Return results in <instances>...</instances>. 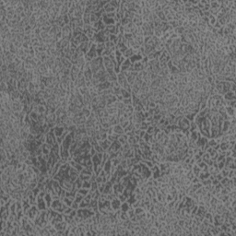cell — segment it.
<instances>
[{
    "instance_id": "obj_28",
    "label": "cell",
    "mask_w": 236,
    "mask_h": 236,
    "mask_svg": "<svg viewBox=\"0 0 236 236\" xmlns=\"http://www.w3.org/2000/svg\"><path fill=\"white\" fill-rule=\"evenodd\" d=\"M104 49H105L104 44H96V52H97V55H98V56L102 57Z\"/></svg>"
},
{
    "instance_id": "obj_53",
    "label": "cell",
    "mask_w": 236,
    "mask_h": 236,
    "mask_svg": "<svg viewBox=\"0 0 236 236\" xmlns=\"http://www.w3.org/2000/svg\"><path fill=\"white\" fill-rule=\"evenodd\" d=\"M92 147L94 148V149H95V150H96V152H97V153H103V152H104L103 149H102V147H101V146L99 145V143H97L96 145L92 146Z\"/></svg>"
},
{
    "instance_id": "obj_4",
    "label": "cell",
    "mask_w": 236,
    "mask_h": 236,
    "mask_svg": "<svg viewBox=\"0 0 236 236\" xmlns=\"http://www.w3.org/2000/svg\"><path fill=\"white\" fill-rule=\"evenodd\" d=\"M190 123H191V122L189 121L188 119H187L186 117H185V116H182L181 118L178 120V122H177V124H176V125H177V127H179L180 129H181L182 132H183V134H185L187 131H189Z\"/></svg>"
},
{
    "instance_id": "obj_21",
    "label": "cell",
    "mask_w": 236,
    "mask_h": 236,
    "mask_svg": "<svg viewBox=\"0 0 236 236\" xmlns=\"http://www.w3.org/2000/svg\"><path fill=\"white\" fill-rule=\"evenodd\" d=\"M143 139L145 140V142H146V143H147L149 146H151L153 143H155V142H156V138H155V137L153 136V135L147 134V133H146L145 136H144Z\"/></svg>"
},
{
    "instance_id": "obj_25",
    "label": "cell",
    "mask_w": 236,
    "mask_h": 236,
    "mask_svg": "<svg viewBox=\"0 0 236 236\" xmlns=\"http://www.w3.org/2000/svg\"><path fill=\"white\" fill-rule=\"evenodd\" d=\"M42 149H43V155L44 156H49L50 153H51L52 146L47 143H44L42 145Z\"/></svg>"
},
{
    "instance_id": "obj_30",
    "label": "cell",
    "mask_w": 236,
    "mask_h": 236,
    "mask_svg": "<svg viewBox=\"0 0 236 236\" xmlns=\"http://www.w3.org/2000/svg\"><path fill=\"white\" fill-rule=\"evenodd\" d=\"M70 164V166L71 167H73V168H75V169H77V171H80V172H81L82 170H83V168L84 167L83 166H81V165L80 164V163H77V161H74V160H72L71 161H70V162H68Z\"/></svg>"
},
{
    "instance_id": "obj_39",
    "label": "cell",
    "mask_w": 236,
    "mask_h": 236,
    "mask_svg": "<svg viewBox=\"0 0 236 236\" xmlns=\"http://www.w3.org/2000/svg\"><path fill=\"white\" fill-rule=\"evenodd\" d=\"M121 95L123 96L124 99H129V98L132 97V93L129 92V91H125V90H124V89L121 90Z\"/></svg>"
},
{
    "instance_id": "obj_42",
    "label": "cell",
    "mask_w": 236,
    "mask_h": 236,
    "mask_svg": "<svg viewBox=\"0 0 236 236\" xmlns=\"http://www.w3.org/2000/svg\"><path fill=\"white\" fill-rule=\"evenodd\" d=\"M216 22H217V19H216L215 16L213 15H210L209 17H208V24L211 25V26L214 27V25L216 24Z\"/></svg>"
},
{
    "instance_id": "obj_52",
    "label": "cell",
    "mask_w": 236,
    "mask_h": 236,
    "mask_svg": "<svg viewBox=\"0 0 236 236\" xmlns=\"http://www.w3.org/2000/svg\"><path fill=\"white\" fill-rule=\"evenodd\" d=\"M115 106L118 110H123L124 107H125V104L123 103V102H119V101H116L115 102Z\"/></svg>"
},
{
    "instance_id": "obj_1",
    "label": "cell",
    "mask_w": 236,
    "mask_h": 236,
    "mask_svg": "<svg viewBox=\"0 0 236 236\" xmlns=\"http://www.w3.org/2000/svg\"><path fill=\"white\" fill-rule=\"evenodd\" d=\"M98 211L103 215H110L114 213L111 207V201L107 200L102 196H100V198L98 199Z\"/></svg>"
},
{
    "instance_id": "obj_6",
    "label": "cell",
    "mask_w": 236,
    "mask_h": 236,
    "mask_svg": "<svg viewBox=\"0 0 236 236\" xmlns=\"http://www.w3.org/2000/svg\"><path fill=\"white\" fill-rule=\"evenodd\" d=\"M40 212H41V210L38 208V207L36 206V205H32V206H30V208H29L28 211L26 212L25 216H27V217H28L30 219H32V221H35V219H37V217L39 216Z\"/></svg>"
},
{
    "instance_id": "obj_9",
    "label": "cell",
    "mask_w": 236,
    "mask_h": 236,
    "mask_svg": "<svg viewBox=\"0 0 236 236\" xmlns=\"http://www.w3.org/2000/svg\"><path fill=\"white\" fill-rule=\"evenodd\" d=\"M61 32H62V35H63V38L64 39H66V40H69L70 42H71L72 40V28L70 27V25H66V26L64 27V28H62V30H61Z\"/></svg>"
},
{
    "instance_id": "obj_56",
    "label": "cell",
    "mask_w": 236,
    "mask_h": 236,
    "mask_svg": "<svg viewBox=\"0 0 236 236\" xmlns=\"http://www.w3.org/2000/svg\"><path fill=\"white\" fill-rule=\"evenodd\" d=\"M201 183H202L203 186H206V185H211V180H210L209 178H208V179L201 181Z\"/></svg>"
},
{
    "instance_id": "obj_45",
    "label": "cell",
    "mask_w": 236,
    "mask_h": 236,
    "mask_svg": "<svg viewBox=\"0 0 236 236\" xmlns=\"http://www.w3.org/2000/svg\"><path fill=\"white\" fill-rule=\"evenodd\" d=\"M77 192L78 193V194L81 195L82 196H86L90 193V190H88V189H85V188H82V187H81V188L78 189Z\"/></svg>"
},
{
    "instance_id": "obj_32",
    "label": "cell",
    "mask_w": 236,
    "mask_h": 236,
    "mask_svg": "<svg viewBox=\"0 0 236 236\" xmlns=\"http://www.w3.org/2000/svg\"><path fill=\"white\" fill-rule=\"evenodd\" d=\"M82 183H83V181H82L81 179H80V177L77 178V180H76L75 182H74V190L75 191H77L78 189L81 188L82 186Z\"/></svg>"
},
{
    "instance_id": "obj_15",
    "label": "cell",
    "mask_w": 236,
    "mask_h": 236,
    "mask_svg": "<svg viewBox=\"0 0 236 236\" xmlns=\"http://www.w3.org/2000/svg\"><path fill=\"white\" fill-rule=\"evenodd\" d=\"M80 71H81V70H80V67H77V66H75V65L72 66L71 69H70V77H71V80L73 82L76 80V78L77 77V76H78V74H80Z\"/></svg>"
},
{
    "instance_id": "obj_10",
    "label": "cell",
    "mask_w": 236,
    "mask_h": 236,
    "mask_svg": "<svg viewBox=\"0 0 236 236\" xmlns=\"http://www.w3.org/2000/svg\"><path fill=\"white\" fill-rule=\"evenodd\" d=\"M45 143L49 144L51 146H54L55 144H57L56 142V137L55 136V133H54V128H52L50 130L49 133L46 134V142Z\"/></svg>"
},
{
    "instance_id": "obj_35",
    "label": "cell",
    "mask_w": 236,
    "mask_h": 236,
    "mask_svg": "<svg viewBox=\"0 0 236 236\" xmlns=\"http://www.w3.org/2000/svg\"><path fill=\"white\" fill-rule=\"evenodd\" d=\"M82 20H83L84 24H91V14L84 13L83 17H82Z\"/></svg>"
},
{
    "instance_id": "obj_54",
    "label": "cell",
    "mask_w": 236,
    "mask_h": 236,
    "mask_svg": "<svg viewBox=\"0 0 236 236\" xmlns=\"http://www.w3.org/2000/svg\"><path fill=\"white\" fill-rule=\"evenodd\" d=\"M7 72H8V65L1 64V66H0V73H7Z\"/></svg>"
},
{
    "instance_id": "obj_3",
    "label": "cell",
    "mask_w": 236,
    "mask_h": 236,
    "mask_svg": "<svg viewBox=\"0 0 236 236\" xmlns=\"http://www.w3.org/2000/svg\"><path fill=\"white\" fill-rule=\"evenodd\" d=\"M50 208L52 209L55 210V211L59 212V213H64L65 209L67 208V206L65 205V203L63 202V200H61L60 198H57V199H54L52 201V204L50 206Z\"/></svg>"
},
{
    "instance_id": "obj_50",
    "label": "cell",
    "mask_w": 236,
    "mask_h": 236,
    "mask_svg": "<svg viewBox=\"0 0 236 236\" xmlns=\"http://www.w3.org/2000/svg\"><path fill=\"white\" fill-rule=\"evenodd\" d=\"M98 190V183H96V182H93V183H91V189H90V193H93L95 192V191Z\"/></svg>"
},
{
    "instance_id": "obj_55",
    "label": "cell",
    "mask_w": 236,
    "mask_h": 236,
    "mask_svg": "<svg viewBox=\"0 0 236 236\" xmlns=\"http://www.w3.org/2000/svg\"><path fill=\"white\" fill-rule=\"evenodd\" d=\"M149 124L147 123V122H142L141 124H140V130H144V131H146L148 129V127H149Z\"/></svg>"
},
{
    "instance_id": "obj_29",
    "label": "cell",
    "mask_w": 236,
    "mask_h": 236,
    "mask_svg": "<svg viewBox=\"0 0 236 236\" xmlns=\"http://www.w3.org/2000/svg\"><path fill=\"white\" fill-rule=\"evenodd\" d=\"M123 154H124V158H125V159H131V158H133L135 155V149H133V148L131 147L128 150L124 152Z\"/></svg>"
},
{
    "instance_id": "obj_62",
    "label": "cell",
    "mask_w": 236,
    "mask_h": 236,
    "mask_svg": "<svg viewBox=\"0 0 236 236\" xmlns=\"http://www.w3.org/2000/svg\"><path fill=\"white\" fill-rule=\"evenodd\" d=\"M215 178H216V179H217V180H219V182H221V180L223 178V176L221 175V172H219V174H216V175H215Z\"/></svg>"
},
{
    "instance_id": "obj_5",
    "label": "cell",
    "mask_w": 236,
    "mask_h": 236,
    "mask_svg": "<svg viewBox=\"0 0 236 236\" xmlns=\"http://www.w3.org/2000/svg\"><path fill=\"white\" fill-rule=\"evenodd\" d=\"M44 194H45V191H41V193L36 197V206L40 210H45L48 208L44 200Z\"/></svg>"
},
{
    "instance_id": "obj_41",
    "label": "cell",
    "mask_w": 236,
    "mask_h": 236,
    "mask_svg": "<svg viewBox=\"0 0 236 236\" xmlns=\"http://www.w3.org/2000/svg\"><path fill=\"white\" fill-rule=\"evenodd\" d=\"M118 138H119L118 135L113 133V134H111V135H108L107 139L109 140V141H111V142H113V141H116V140L118 139Z\"/></svg>"
},
{
    "instance_id": "obj_23",
    "label": "cell",
    "mask_w": 236,
    "mask_h": 236,
    "mask_svg": "<svg viewBox=\"0 0 236 236\" xmlns=\"http://www.w3.org/2000/svg\"><path fill=\"white\" fill-rule=\"evenodd\" d=\"M131 66H132V64H131L130 60H129V59H125V60L122 63L121 66H120V70H121V72L128 71L129 68L131 67Z\"/></svg>"
},
{
    "instance_id": "obj_8",
    "label": "cell",
    "mask_w": 236,
    "mask_h": 236,
    "mask_svg": "<svg viewBox=\"0 0 236 236\" xmlns=\"http://www.w3.org/2000/svg\"><path fill=\"white\" fill-rule=\"evenodd\" d=\"M9 105L12 112H20L23 111V104L19 100H10Z\"/></svg>"
},
{
    "instance_id": "obj_61",
    "label": "cell",
    "mask_w": 236,
    "mask_h": 236,
    "mask_svg": "<svg viewBox=\"0 0 236 236\" xmlns=\"http://www.w3.org/2000/svg\"><path fill=\"white\" fill-rule=\"evenodd\" d=\"M146 134V131L144 130H139V134H138V137H139L140 138H143L144 136H145Z\"/></svg>"
},
{
    "instance_id": "obj_36",
    "label": "cell",
    "mask_w": 236,
    "mask_h": 236,
    "mask_svg": "<svg viewBox=\"0 0 236 236\" xmlns=\"http://www.w3.org/2000/svg\"><path fill=\"white\" fill-rule=\"evenodd\" d=\"M130 205H129V203L127 202V201H125V202H123L121 205V208H120V210L121 211H125V212H127V210L130 208Z\"/></svg>"
},
{
    "instance_id": "obj_43",
    "label": "cell",
    "mask_w": 236,
    "mask_h": 236,
    "mask_svg": "<svg viewBox=\"0 0 236 236\" xmlns=\"http://www.w3.org/2000/svg\"><path fill=\"white\" fill-rule=\"evenodd\" d=\"M73 201H74V199L73 198H70V197H65L64 199H63V202L65 203V205H66V206H67V207H71V205H72V203H73Z\"/></svg>"
},
{
    "instance_id": "obj_31",
    "label": "cell",
    "mask_w": 236,
    "mask_h": 236,
    "mask_svg": "<svg viewBox=\"0 0 236 236\" xmlns=\"http://www.w3.org/2000/svg\"><path fill=\"white\" fill-rule=\"evenodd\" d=\"M133 55H134V50H133L132 48H127V49L123 53V55L125 59H129Z\"/></svg>"
},
{
    "instance_id": "obj_17",
    "label": "cell",
    "mask_w": 236,
    "mask_h": 236,
    "mask_svg": "<svg viewBox=\"0 0 236 236\" xmlns=\"http://www.w3.org/2000/svg\"><path fill=\"white\" fill-rule=\"evenodd\" d=\"M150 171H151V177L154 178V179H157V178H159L161 176V170L159 168V165L154 164L150 168Z\"/></svg>"
},
{
    "instance_id": "obj_49",
    "label": "cell",
    "mask_w": 236,
    "mask_h": 236,
    "mask_svg": "<svg viewBox=\"0 0 236 236\" xmlns=\"http://www.w3.org/2000/svg\"><path fill=\"white\" fill-rule=\"evenodd\" d=\"M91 182L90 181H84L83 183H82V188H85V189H88V190H90L91 189Z\"/></svg>"
},
{
    "instance_id": "obj_38",
    "label": "cell",
    "mask_w": 236,
    "mask_h": 236,
    "mask_svg": "<svg viewBox=\"0 0 236 236\" xmlns=\"http://www.w3.org/2000/svg\"><path fill=\"white\" fill-rule=\"evenodd\" d=\"M127 143L129 144V145L131 146V147H133V146L137 145L138 144V140H137L136 137H129L128 139H127Z\"/></svg>"
},
{
    "instance_id": "obj_26",
    "label": "cell",
    "mask_w": 236,
    "mask_h": 236,
    "mask_svg": "<svg viewBox=\"0 0 236 236\" xmlns=\"http://www.w3.org/2000/svg\"><path fill=\"white\" fill-rule=\"evenodd\" d=\"M99 145L102 147V149H103V151H106L108 149H109V147L111 146V141H109L108 139H104V140H100V141H98Z\"/></svg>"
},
{
    "instance_id": "obj_12",
    "label": "cell",
    "mask_w": 236,
    "mask_h": 236,
    "mask_svg": "<svg viewBox=\"0 0 236 236\" xmlns=\"http://www.w3.org/2000/svg\"><path fill=\"white\" fill-rule=\"evenodd\" d=\"M113 194L116 195V196H118L119 195H121L122 193L124 192V190H125V186H124V185H122L120 182L113 183Z\"/></svg>"
},
{
    "instance_id": "obj_33",
    "label": "cell",
    "mask_w": 236,
    "mask_h": 236,
    "mask_svg": "<svg viewBox=\"0 0 236 236\" xmlns=\"http://www.w3.org/2000/svg\"><path fill=\"white\" fill-rule=\"evenodd\" d=\"M153 32H154V36H155V37L159 38V39H161V38L162 37V35H163L162 30H161V28H154V30H153Z\"/></svg>"
},
{
    "instance_id": "obj_59",
    "label": "cell",
    "mask_w": 236,
    "mask_h": 236,
    "mask_svg": "<svg viewBox=\"0 0 236 236\" xmlns=\"http://www.w3.org/2000/svg\"><path fill=\"white\" fill-rule=\"evenodd\" d=\"M71 208L75 210H77L78 208H80V204H77V203H76L73 201V203H72V205H71Z\"/></svg>"
},
{
    "instance_id": "obj_11",
    "label": "cell",
    "mask_w": 236,
    "mask_h": 236,
    "mask_svg": "<svg viewBox=\"0 0 236 236\" xmlns=\"http://www.w3.org/2000/svg\"><path fill=\"white\" fill-rule=\"evenodd\" d=\"M120 149H121V145H120L119 142L116 140V141L112 142L111 146H110L109 149H108L107 150L105 151V152H107L109 155H111V154H113V153H116Z\"/></svg>"
},
{
    "instance_id": "obj_57",
    "label": "cell",
    "mask_w": 236,
    "mask_h": 236,
    "mask_svg": "<svg viewBox=\"0 0 236 236\" xmlns=\"http://www.w3.org/2000/svg\"><path fill=\"white\" fill-rule=\"evenodd\" d=\"M226 167H228L230 170H236V161L232 163H230V164H228Z\"/></svg>"
},
{
    "instance_id": "obj_19",
    "label": "cell",
    "mask_w": 236,
    "mask_h": 236,
    "mask_svg": "<svg viewBox=\"0 0 236 236\" xmlns=\"http://www.w3.org/2000/svg\"><path fill=\"white\" fill-rule=\"evenodd\" d=\"M223 96V99L226 102H230V101H235L236 100V93L234 91H228L227 93H225Z\"/></svg>"
},
{
    "instance_id": "obj_16",
    "label": "cell",
    "mask_w": 236,
    "mask_h": 236,
    "mask_svg": "<svg viewBox=\"0 0 236 236\" xmlns=\"http://www.w3.org/2000/svg\"><path fill=\"white\" fill-rule=\"evenodd\" d=\"M121 205H122V202L121 200H120L118 197H114V198L113 199V200H111V207L112 208H113V211H116V210H119L120 208H121Z\"/></svg>"
},
{
    "instance_id": "obj_48",
    "label": "cell",
    "mask_w": 236,
    "mask_h": 236,
    "mask_svg": "<svg viewBox=\"0 0 236 236\" xmlns=\"http://www.w3.org/2000/svg\"><path fill=\"white\" fill-rule=\"evenodd\" d=\"M229 172H230V169H229L228 167H226V166H225L224 168H223L222 170H221L219 172H221V175H222L223 177H227V176H228Z\"/></svg>"
},
{
    "instance_id": "obj_47",
    "label": "cell",
    "mask_w": 236,
    "mask_h": 236,
    "mask_svg": "<svg viewBox=\"0 0 236 236\" xmlns=\"http://www.w3.org/2000/svg\"><path fill=\"white\" fill-rule=\"evenodd\" d=\"M217 144L218 143H217V141H216L215 138H208V147L213 148L214 146H216Z\"/></svg>"
},
{
    "instance_id": "obj_2",
    "label": "cell",
    "mask_w": 236,
    "mask_h": 236,
    "mask_svg": "<svg viewBox=\"0 0 236 236\" xmlns=\"http://www.w3.org/2000/svg\"><path fill=\"white\" fill-rule=\"evenodd\" d=\"M90 66H91V69L93 74L97 73V72L101 71L102 69H105L103 66V58L101 56L94 58L90 62Z\"/></svg>"
},
{
    "instance_id": "obj_46",
    "label": "cell",
    "mask_w": 236,
    "mask_h": 236,
    "mask_svg": "<svg viewBox=\"0 0 236 236\" xmlns=\"http://www.w3.org/2000/svg\"><path fill=\"white\" fill-rule=\"evenodd\" d=\"M135 128H134V124L131 122L130 125H127V127H125V129H124V131H125V133H128V132H131V131H134Z\"/></svg>"
},
{
    "instance_id": "obj_44",
    "label": "cell",
    "mask_w": 236,
    "mask_h": 236,
    "mask_svg": "<svg viewBox=\"0 0 236 236\" xmlns=\"http://www.w3.org/2000/svg\"><path fill=\"white\" fill-rule=\"evenodd\" d=\"M84 196H82L80 194H78V193L77 192V194H76V196H75V198H74V202L77 203V204H80V202H81V200L83 199Z\"/></svg>"
},
{
    "instance_id": "obj_22",
    "label": "cell",
    "mask_w": 236,
    "mask_h": 236,
    "mask_svg": "<svg viewBox=\"0 0 236 236\" xmlns=\"http://www.w3.org/2000/svg\"><path fill=\"white\" fill-rule=\"evenodd\" d=\"M143 55H142L141 53H138V54H134V55H132V56L129 58V60H130L131 64H135V63H138V62H141L142 58H143Z\"/></svg>"
},
{
    "instance_id": "obj_13",
    "label": "cell",
    "mask_w": 236,
    "mask_h": 236,
    "mask_svg": "<svg viewBox=\"0 0 236 236\" xmlns=\"http://www.w3.org/2000/svg\"><path fill=\"white\" fill-rule=\"evenodd\" d=\"M102 22L105 24V26H110V25H115V18L113 17H109L107 14L104 13L102 17Z\"/></svg>"
},
{
    "instance_id": "obj_40",
    "label": "cell",
    "mask_w": 236,
    "mask_h": 236,
    "mask_svg": "<svg viewBox=\"0 0 236 236\" xmlns=\"http://www.w3.org/2000/svg\"><path fill=\"white\" fill-rule=\"evenodd\" d=\"M174 33H176L177 35L181 36L185 33V28H183V27H177V28L174 29Z\"/></svg>"
},
{
    "instance_id": "obj_24",
    "label": "cell",
    "mask_w": 236,
    "mask_h": 236,
    "mask_svg": "<svg viewBox=\"0 0 236 236\" xmlns=\"http://www.w3.org/2000/svg\"><path fill=\"white\" fill-rule=\"evenodd\" d=\"M118 119H119V125H121L124 129H125L127 125H130V123H131L130 118H125L124 116H121V117H118Z\"/></svg>"
},
{
    "instance_id": "obj_63",
    "label": "cell",
    "mask_w": 236,
    "mask_h": 236,
    "mask_svg": "<svg viewBox=\"0 0 236 236\" xmlns=\"http://www.w3.org/2000/svg\"><path fill=\"white\" fill-rule=\"evenodd\" d=\"M219 183V180L216 179V178H215V179H214V180H212V181H211V185H213L214 186H215V185H217Z\"/></svg>"
},
{
    "instance_id": "obj_20",
    "label": "cell",
    "mask_w": 236,
    "mask_h": 236,
    "mask_svg": "<svg viewBox=\"0 0 236 236\" xmlns=\"http://www.w3.org/2000/svg\"><path fill=\"white\" fill-rule=\"evenodd\" d=\"M224 108H225V111H226V113L230 117V119L232 117L236 116V108L232 107V106H228V105H225Z\"/></svg>"
},
{
    "instance_id": "obj_18",
    "label": "cell",
    "mask_w": 236,
    "mask_h": 236,
    "mask_svg": "<svg viewBox=\"0 0 236 236\" xmlns=\"http://www.w3.org/2000/svg\"><path fill=\"white\" fill-rule=\"evenodd\" d=\"M224 222V219L221 217V215L219 214H215L213 216V225L214 226H218L219 227L221 224H223Z\"/></svg>"
},
{
    "instance_id": "obj_27",
    "label": "cell",
    "mask_w": 236,
    "mask_h": 236,
    "mask_svg": "<svg viewBox=\"0 0 236 236\" xmlns=\"http://www.w3.org/2000/svg\"><path fill=\"white\" fill-rule=\"evenodd\" d=\"M113 133L118 135V136H121V135H123L124 133H125L124 128L119 125V124H117V125H113Z\"/></svg>"
},
{
    "instance_id": "obj_60",
    "label": "cell",
    "mask_w": 236,
    "mask_h": 236,
    "mask_svg": "<svg viewBox=\"0 0 236 236\" xmlns=\"http://www.w3.org/2000/svg\"><path fill=\"white\" fill-rule=\"evenodd\" d=\"M230 91H234V92H235V91H236V83H232L230 84Z\"/></svg>"
},
{
    "instance_id": "obj_7",
    "label": "cell",
    "mask_w": 236,
    "mask_h": 236,
    "mask_svg": "<svg viewBox=\"0 0 236 236\" xmlns=\"http://www.w3.org/2000/svg\"><path fill=\"white\" fill-rule=\"evenodd\" d=\"M103 58V66L105 68V71L107 72V74L111 75V74H114V64L113 63V61L109 58V56L102 57ZM116 74V73H115Z\"/></svg>"
},
{
    "instance_id": "obj_58",
    "label": "cell",
    "mask_w": 236,
    "mask_h": 236,
    "mask_svg": "<svg viewBox=\"0 0 236 236\" xmlns=\"http://www.w3.org/2000/svg\"><path fill=\"white\" fill-rule=\"evenodd\" d=\"M123 103L125 105H127V104H132V99L129 98V99H124L123 100Z\"/></svg>"
},
{
    "instance_id": "obj_34",
    "label": "cell",
    "mask_w": 236,
    "mask_h": 236,
    "mask_svg": "<svg viewBox=\"0 0 236 236\" xmlns=\"http://www.w3.org/2000/svg\"><path fill=\"white\" fill-rule=\"evenodd\" d=\"M192 172H193V174H194V175L196 176V177H197V176H198V174H200L201 169L199 168V167L197 166L196 163H195V164L193 165V167H192Z\"/></svg>"
},
{
    "instance_id": "obj_37",
    "label": "cell",
    "mask_w": 236,
    "mask_h": 236,
    "mask_svg": "<svg viewBox=\"0 0 236 236\" xmlns=\"http://www.w3.org/2000/svg\"><path fill=\"white\" fill-rule=\"evenodd\" d=\"M78 91H80V93L82 95V96H85V95H87L90 93V89L87 87V86H85V87L80 88V89H78Z\"/></svg>"
},
{
    "instance_id": "obj_51",
    "label": "cell",
    "mask_w": 236,
    "mask_h": 236,
    "mask_svg": "<svg viewBox=\"0 0 236 236\" xmlns=\"http://www.w3.org/2000/svg\"><path fill=\"white\" fill-rule=\"evenodd\" d=\"M201 158H202V161H204V162H206V161H209V160H210V155H209V153H208V152H204V154L202 155V157H201Z\"/></svg>"
},
{
    "instance_id": "obj_14",
    "label": "cell",
    "mask_w": 236,
    "mask_h": 236,
    "mask_svg": "<svg viewBox=\"0 0 236 236\" xmlns=\"http://www.w3.org/2000/svg\"><path fill=\"white\" fill-rule=\"evenodd\" d=\"M92 199V196H91V194L89 193L86 196H84L83 199L81 200L80 204V208H88L91 204V201Z\"/></svg>"
}]
</instances>
